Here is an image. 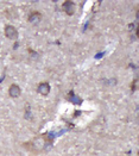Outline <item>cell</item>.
I'll use <instances>...</instances> for the list:
<instances>
[{"mask_svg": "<svg viewBox=\"0 0 139 156\" xmlns=\"http://www.w3.org/2000/svg\"><path fill=\"white\" fill-rule=\"evenodd\" d=\"M42 19H43V16L39 11H32V12H30L29 17H27V22L30 24H32V25L39 24L42 22Z\"/></svg>", "mask_w": 139, "mask_h": 156, "instance_id": "277c9868", "label": "cell"}, {"mask_svg": "<svg viewBox=\"0 0 139 156\" xmlns=\"http://www.w3.org/2000/svg\"><path fill=\"white\" fill-rule=\"evenodd\" d=\"M36 91H37L38 94H40V95H43V97L49 95V93H50V91H51L50 83H49L48 81H42V82H39L37 85Z\"/></svg>", "mask_w": 139, "mask_h": 156, "instance_id": "7a4b0ae2", "label": "cell"}, {"mask_svg": "<svg viewBox=\"0 0 139 156\" xmlns=\"http://www.w3.org/2000/svg\"><path fill=\"white\" fill-rule=\"evenodd\" d=\"M131 90H132L133 92L138 90V80H137V79H134V80H133V82L131 83Z\"/></svg>", "mask_w": 139, "mask_h": 156, "instance_id": "8992f818", "label": "cell"}, {"mask_svg": "<svg viewBox=\"0 0 139 156\" xmlns=\"http://www.w3.org/2000/svg\"><path fill=\"white\" fill-rule=\"evenodd\" d=\"M62 10L64 11V13H67L68 16H74L76 10V5L74 1L71 0H65L62 4Z\"/></svg>", "mask_w": 139, "mask_h": 156, "instance_id": "3957f363", "label": "cell"}, {"mask_svg": "<svg viewBox=\"0 0 139 156\" xmlns=\"http://www.w3.org/2000/svg\"><path fill=\"white\" fill-rule=\"evenodd\" d=\"M20 95H22V88H20V86L17 85V83L10 85V87H9V97L12 98V99H17Z\"/></svg>", "mask_w": 139, "mask_h": 156, "instance_id": "5b68a950", "label": "cell"}, {"mask_svg": "<svg viewBox=\"0 0 139 156\" xmlns=\"http://www.w3.org/2000/svg\"><path fill=\"white\" fill-rule=\"evenodd\" d=\"M4 35L7 39H11V41H16L18 38V30L16 26L11 25V24H7L4 27Z\"/></svg>", "mask_w": 139, "mask_h": 156, "instance_id": "6da1fadb", "label": "cell"}]
</instances>
